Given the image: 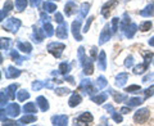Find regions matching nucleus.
Wrapping results in <instances>:
<instances>
[{"instance_id": "obj_1", "label": "nucleus", "mask_w": 154, "mask_h": 126, "mask_svg": "<svg viewBox=\"0 0 154 126\" xmlns=\"http://www.w3.org/2000/svg\"><path fill=\"white\" fill-rule=\"evenodd\" d=\"M21 26H22L21 19H18L16 17L9 18V19H7L5 22L3 21V23H2V27L4 28V30L9 31V32H13V33H16L19 30V27H21Z\"/></svg>"}, {"instance_id": "obj_2", "label": "nucleus", "mask_w": 154, "mask_h": 126, "mask_svg": "<svg viewBox=\"0 0 154 126\" xmlns=\"http://www.w3.org/2000/svg\"><path fill=\"white\" fill-rule=\"evenodd\" d=\"M64 49H66V45L63 44V43L54 41V43H50V44L48 45V52H49L51 55H54L55 58H59Z\"/></svg>"}, {"instance_id": "obj_3", "label": "nucleus", "mask_w": 154, "mask_h": 126, "mask_svg": "<svg viewBox=\"0 0 154 126\" xmlns=\"http://www.w3.org/2000/svg\"><path fill=\"white\" fill-rule=\"evenodd\" d=\"M148 118H149V109L148 108L139 109L134 115V121L136 124H144V122H146Z\"/></svg>"}, {"instance_id": "obj_4", "label": "nucleus", "mask_w": 154, "mask_h": 126, "mask_svg": "<svg viewBox=\"0 0 154 126\" xmlns=\"http://www.w3.org/2000/svg\"><path fill=\"white\" fill-rule=\"evenodd\" d=\"M112 33H114L113 30H112V25H105L104 28H103V31H102V33H100V37H99V45L105 44V43H107L109 39H110Z\"/></svg>"}, {"instance_id": "obj_5", "label": "nucleus", "mask_w": 154, "mask_h": 126, "mask_svg": "<svg viewBox=\"0 0 154 126\" xmlns=\"http://www.w3.org/2000/svg\"><path fill=\"white\" fill-rule=\"evenodd\" d=\"M2 111H4V109H2ZM4 112H5V115L9 116V117H17L19 115V112H21V107H19L17 103H11V104L7 106V108Z\"/></svg>"}, {"instance_id": "obj_6", "label": "nucleus", "mask_w": 154, "mask_h": 126, "mask_svg": "<svg viewBox=\"0 0 154 126\" xmlns=\"http://www.w3.org/2000/svg\"><path fill=\"white\" fill-rule=\"evenodd\" d=\"M51 124L57 126H64L68 124V116L66 115H55L51 117Z\"/></svg>"}, {"instance_id": "obj_7", "label": "nucleus", "mask_w": 154, "mask_h": 126, "mask_svg": "<svg viewBox=\"0 0 154 126\" xmlns=\"http://www.w3.org/2000/svg\"><path fill=\"white\" fill-rule=\"evenodd\" d=\"M94 121V117L93 115H91L90 112H84L82 115L79 116V118L76 120V125L77 124H84V125H90L91 122Z\"/></svg>"}, {"instance_id": "obj_8", "label": "nucleus", "mask_w": 154, "mask_h": 126, "mask_svg": "<svg viewBox=\"0 0 154 126\" xmlns=\"http://www.w3.org/2000/svg\"><path fill=\"white\" fill-rule=\"evenodd\" d=\"M55 35H57V37H59V39H67L68 37V26H67L66 22L60 23V25L57 27Z\"/></svg>"}, {"instance_id": "obj_9", "label": "nucleus", "mask_w": 154, "mask_h": 126, "mask_svg": "<svg viewBox=\"0 0 154 126\" xmlns=\"http://www.w3.org/2000/svg\"><path fill=\"white\" fill-rule=\"evenodd\" d=\"M81 19H77L72 23V33H73V37L76 39L77 41H81L82 40V36H81Z\"/></svg>"}, {"instance_id": "obj_10", "label": "nucleus", "mask_w": 154, "mask_h": 126, "mask_svg": "<svg viewBox=\"0 0 154 126\" xmlns=\"http://www.w3.org/2000/svg\"><path fill=\"white\" fill-rule=\"evenodd\" d=\"M80 89H81V90H84V93H86V94H93L96 88H94L93 84H91V81H90L89 79H88V80L85 79V80L81 81Z\"/></svg>"}, {"instance_id": "obj_11", "label": "nucleus", "mask_w": 154, "mask_h": 126, "mask_svg": "<svg viewBox=\"0 0 154 126\" xmlns=\"http://www.w3.org/2000/svg\"><path fill=\"white\" fill-rule=\"evenodd\" d=\"M118 2L117 0H109L108 3H105L103 8H102V14H103V17L104 18H108V16L110 14V9H112L114 5H117Z\"/></svg>"}, {"instance_id": "obj_12", "label": "nucleus", "mask_w": 154, "mask_h": 126, "mask_svg": "<svg viewBox=\"0 0 154 126\" xmlns=\"http://www.w3.org/2000/svg\"><path fill=\"white\" fill-rule=\"evenodd\" d=\"M104 108L107 109V111H109V113H110V116H112V118L114 120V122H117V124H121V122H122V120H123V118H122V116L119 115V113H118L117 111H116L110 104H105V106H104Z\"/></svg>"}, {"instance_id": "obj_13", "label": "nucleus", "mask_w": 154, "mask_h": 126, "mask_svg": "<svg viewBox=\"0 0 154 126\" xmlns=\"http://www.w3.org/2000/svg\"><path fill=\"white\" fill-rule=\"evenodd\" d=\"M94 61L93 58H86V61L84 63V72H85V75H93V72H94Z\"/></svg>"}, {"instance_id": "obj_14", "label": "nucleus", "mask_w": 154, "mask_h": 126, "mask_svg": "<svg viewBox=\"0 0 154 126\" xmlns=\"http://www.w3.org/2000/svg\"><path fill=\"white\" fill-rule=\"evenodd\" d=\"M33 41L37 43V44H40V43H42V40H44V37H45V32L44 30H40V28H37L35 27L33 28Z\"/></svg>"}, {"instance_id": "obj_15", "label": "nucleus", "mask_w": 154, "mask_h": 126, "mask_svg": "<svg viewBox=\"0 0 154 126\" xmlns=\"http://www.w3.org/2000/svg\"><path fill=\"white\" fill-rule=\"evenodd\" d=\"M19 75H21V71H19L18 68H16V67H13V66H9L7 68V71H5L7 79H16V77H18Z\"/></svg>"}, {"instance_id": "obj_16", "label": "nucleus", "mask_w": 154, "mask_h": 126, "mask_svg": "<svg viewBox=\"0 0 154 126\" xmlns=\"http://www.w3.org/2000/svg\"><path fill=\"white\" fill-rule=\"evenodd\" d=\"M36 120H37V117L33 113H27V115H25L23 117L18 121V124L19 125H26V124H32V122H36Z\"/></svg>"}, {"instance_id": "obj_17", "label": "nucleus", "mask_w": 154, "mask_h": 126, "mask_svg": "<svg viewBox=\"0 0 154 126\" xmlns=\"http://www.w3.org/2000/svg\"><path fill=\"white\" fill-rule=\"evenodd\" d=\"M127 80H128V75L127 74H125V72H122V74H118L117 77H116V86L121 88V86H123L125 84H126Z\"/></svg>"}, {"instance_id": "obj_18", "label": "nucleus", "mask_w": 154, "mask_h": 126, "mask_svg": "<svg viewBox=\"0 0 154 126\" xmlns=\"http://www.w3.org/2000/svg\"><path fill=\"white\" fill-rule=\"evenodd\" d=\"M12 9H13V3H12V2H7L5 4H4L3 9H2V13H0V19H2V21H4V19H5V17L8 16V13L11 12Z\"/></svg>"}, {"instance_id": "obj_19", "label": "nucleus", "mask_w": 154, "mask_h": 126, "mask_svg": "<svg viewBox=\"0 0 154 126\" xmlns=\"http://www.w3.org/2000/svg\"><path fill=\"white\" fill-rule=\"evenodd\" d=\"M36 103H37V106L40 107V109L42 111V112H46V111L49 109V103H48L45 96H38V98L36 99Z\"/></svg>"}, {"instance_id": "obj_20", "label": "nucleus", "mask_w": 154, "mask_h": 126, "mask_svg": "<svg viewBox=\"0 0 154 126\" xmlns=\"http://www.w3.org/2000/svg\"><path fill=\"white\" fill-rule=\"evenodd\" d=\"M148 67H149V62L144 61V63H140V65H137V66L134 67V74H136V75L144 74L145 71H148Z\"/></svg>"}, {"instance_id": "obj_21", "label": "nucleus", "mask_w": 154, "mask_h": 126, "mask_svg": "<svg viewBox=\"0 0 154 126\" xmlns=\"http://www.w3.org/2000/svg\"><path fill=\"white\" fill-rule=\"evenodd\" d=\"M81 100H82V98H81L80 94L72 93L71 98H69V100H68V104H69V107H76V106H79V104L81 103Z\"/></svg>"}, {"instance_id": "obj_22", "label": "nucleus", "mask_w": 154, "mask_h": 126, "mask_svg": "<svg viewBox=\"0 0 154 126\" xmlns=\"http://www.w3.org/2000/svg\"><path fill=\"white\" fill-rule=\"evenodd\" d=\"M64 12L67 14V17H69L75 12H77V5H76L73 2H68V3L66 4V7H64Z\"/></svg>"}, {"instance_id": "obj_23", "label": "nucleus", "mask_w": 154, "mask_h": 126, "mask_svg": "<svg viewBox=\"0 0 154 126\" xmlns=\"http://www.w3.org/2000/svg\"><path fill=\"white\" fill-rule=\"evenodd\" d=\"M18 50H21L23 53H27V54H30L31 50H32V45L30 44V43H23V41H18Z\"/></svg>"}, {"instance_id": "obj_24", "label": "nucleus", "mask_w": 154, "mask_h": 126, "mask_svg": "<svg viewBox=\"0 0 154 126\" xmlns=\"http://www.w3.org/2000/svg\"><path fill=\"white\" fill-rule=\"evenodd\" d=\"M136 31H137V25H136V23H131V25H130L126 28V31H125V35H126L127 39H132L134 35L136 33Z\"/></svg>"}, {"instance_id": "obj_25", "label": "nucleus", "mask_w": 154, "mask_h": 126, "mask_svg": "<svg viewBox=\"0 0 154 126\" xmlns=\"http://www.w3.org/2000/svg\"><path fill=\"white\" fill-rule=\"evenodd\" d=\"M17 88H18V85L17 84H12V85H9L7 89H4L5 90V93H7V95L9 96V99H16V90H17Z\"/></svg>"}, {"instance_id": "obj_26", "label": "nucleus", "mask_w": 154, "mask_h": 126, "mask_svg": "<svg viewBox=\"0 0 154 126\" xmlns=\"http://www.w3.org/2000/svg\"><path fill=\"white\" fill-rule=\"evenodd\" d=\"M89 11H90V4H89V3L81 4V7H80V14H79V19L85 18L86 16H88Z\"/></svg>"}, {"instance_id": "obj_27", "label": "nucleus", "mask_w": 154, "mask_h": 126, "mask_svg": "<svg viewBox=\"0 0 154 126\" xmlns=\"http://www.w3.org/2000/svg\"><path fill=\"white\" fill-rule=\"evenodd\" d=\"M98 65L99 68L102 71H105L107 68V61H105V52H100V54L98 57Z\"/></svg>"}, {"instance_id": "obj_28", "label": "nucleus", "mask_w": 154, "mask_h": 126, "mask_svg": "<svg viewBox=\"0 0 154 126\" xmlns=\"http://www.w3.org/2000/svg\"><path fill=\"white\" fill-rule=\"evenodd\" d=\"M105 86H107V80H105V77L104 76H99L98 79L95 80V88L98 90H102V89L105 88Z\"/></svg>"}, {"instance_id": "obj_29", "label": "nucleus", "mask_w": 154, "mask_h": 126, "mask_svg": "<svg viewBox=\"0 0 154 126\" xmlns=\"http://www.w3.org/2000/svg\"><path fill=\"white\" fill-rule=\"evenodd\" d=\"M153 14H154V5L153 4H149V5L145 7V9L140 11V16H143V17H150Z\"/></svg>"}, {"instance_id": "obj_30", "label": "nucleus", "mask_w": 154, "mask_h": 126, "mask_svg": "<svg viewBox=\"0 0 154 126\" xmlns=\"http://www.w3.org/2000/svg\"><path fill=\"white\" fill-rule=\"evenodd\" d=\"M107 98H108V94L107 93H102V94H99L96 96H93L91 100H93L94 103H96V104H103L104 102L107 100Z\"/></svg>"}, {"instance_id": "obj_31", "label": "nucleus", "mask_w": 154, "mask_h": 126, "mask_svg": "<svg viewBox=\"0 0 154 126\" xmlns=\"http://www.w3.org/2000/svg\"><path fill=\"white\" fill-rule=\"evenodd\" d=\"M42 30H44V32H45V36H46V37H51V36L55 33L54 28H53V26L50 25L49 22L44 23V27H42Z\"/></svg>"}, {"instance_id": "obj_32", "label": "nucleus", "mask_w": 154, "mask_h": 126, "mask_svg": "<svg viewBox=\"0 0 154 126\" xmlns=\"http://www.w3.org/2000/svg\"><path fill=\"white\" fill-rule=\"evenodd\" d=\"M23 111H25L26 113H36V112H37L36 104L32 103V102H28V103L25 104V107H23Z\"/></svg>"}, {"instance_id": "obj_33", "label": "nucleus", "mask_w": 154, "mask_h": 126, "mask_svg": "<svg viewBox=\"0 0 154 126\" xmlns=\"http://www.w3.org/2000/svg\"><path fill=\"white\" fill-rule=\"evenodd\" d=\"M131 18H130V16L128 14H126L125 13L123 14V18H122V23H121V31H126V28L131 25Z\"/></svg>"}, {"instance_id": "obj_34", "label": "nucleus", "mask_w": 154, "mask_h": 126, "mask_svg": "<svg viewBox=\"0 0 154 126\" xmlns=\"http://www.w3.org/2000/svg\"><path fill=\"white\" fill-rule=\"evenodd\" d=\"M110 91V94L113 95V98H114V100L117 102V103H122V102H125L127 99V96L125 95V94H119V93H116V91H113L112 89L109 90Z\"/></svg>"}, {"instance_id": "obj_35", "label": "nucleus", "mask_w": 154, "mask_h": 126, "mask_svg": "<svg viewBox=\"0 0 154 126\" xmlns=\"http://www.w3.org/2000/svg\"><path fill=\"white\" fill-rule=\"evenodd\" d=\"M11 57H12V59L17 63V65H22L23 61H25V58L19 55L17 50H12V52H11Z\"/></svg>"}, {"instance_id": "obj_36", "label": "nucleus", "mask_w": 154, "mask_h": 126, "mask_svg": "<svg viewBox=\"0 0 154 126\" xmlns=\"http://www.w3.org/2000/svg\"><path fill=\"white\" fill-rule=\"evenodd\" d=\"M69 71H71V65H69V63L62 62L59 65V74L67 75V74H69Z\"/></svg>"}, {"instance_id": "obj_37", "label": "nucleus", "mask_w": 154, "mask_h": 126, "mask_svg": "<svg viewBox=\"0 0 154 126\" xmlns=\"http://www.w3.org/2000/svg\"><path fill=\"white\" fill-rule=\"evenodd\" d=\"M30 98V93H28L27 90H19L18 93H17V99L19 100V102H25L26 99H28Z\"/></svg>"}, {"instance_id": "obj_38", "label": "nucleus", "mask_w": 154, "mask_h": 126, "mask_svg": "<svg viewBox=\"0 0 154 126\" xmlns=\"http://www.w3.org/2000/svg\"><path fill=\"white\" fill-rule=\"evenodd\" d=\"M42 8H44V11L48 12V13H53V12H55V11H57V5H55L54 3H50V2L44 3Z\"/></svg>"}, {"instance_id": "obj_39", "label": "nucleus", "mask_w": 154, "mask_h": 126, "mask_svg": "<svg viewBox=\"0 0 154 126\" xmlns=\"http://www.w3.org/2000/svg\"><path fill=\"white\" fill-rule=\"evenodd\" d=\"M143 100L141 98H139V96H135V98H131V99H128L126 103L127 106H130V107H135V106H140L143 103Z\"/></svg>"}, {"instance_id": "obj_40", "label": "nucleus", "mask_w": 154, "mask_h": 126, "mask_svg": "<svg viewBox=\"0 0 154 126\" xmlns=\"http://www.w3.org/2000/svg\"><path fill=\"white\" fill-rule=\"evenodd\" d=\"M11 43L12 40L8 37H2V40H0V46H2V50H8L9 46H11Z\"/></svg>"}, {"instance_id": "obj_41", "label": "nucleus", "mask_w": 154, "mask_h": 126, "mask_svg": "<svg viewBox=\"0 0 154 126\" xmlns=\"http://www.w3.org/2000/svg\"><path fill=\"white\" fill-rule=\"evenodd\" d=\"M27 7V0H16V9L18 12H23Z\"/></svg>"}, {"instance_id": "obj_42", "label": "nucleus", "mask_w": 154, "mask_h": 126, "mask_svg": "<svg viewBox=\"0 0 154 126\" xmlns=\"http://www.w3.org/2000/svg\"><path fill=\"white\" fill-rule=\"evenodd\" d=\"M77 54H79V62L81 66H84V63L86 61V57H85V49L82 46L79 48V50H77Z\"/></svg>"}, {"instance_id": "obj_43", "label": "nucleus", "mask_w": 154, "mask_h": 126, "mask_svg": "<svg viewBox=\"0 0 154 126\" xmlns=\"http://www.w3.org/2000/svg\"><path fill=\"white\" fill-rule=\"evenodd\" d=\"M42 88H45V81H33L32 82V89L33 90L38 91V90L42 89Z\"/></svg>"}, {"instance_id": "obj_44", "label": "nucleus", "mask_w": 154, "mask_h": 126, "mask_svg": "<svg viewBox=\"0 0 154 126\" xmlns=\"http://www.w3.org/2000/svg\"><path fill=\"white\" fill-rule=\"evenodd\" d=\"M9 98V96L7 95V93H5V90H2V93H0V106H2V109H4V104L7 103V99Z\"/></svg>"}, {"instance_id": "obj_45", "label": "nucleus", "mask_w": 154, "mask_h": 126, "mask_svg": "<svg viewBox=\"0 0 154 126\" xmlns=\"http://www.w3.org/2000/svg\"><path fill=\"white\" fill-rule=\"evenodd\" d=\"M154 94V85L152 86H149L148 89L144 90V99H148V98H150V96Z\"/></svg>"}, {"instance_id": "obj_46", "label": "nucleus", "mask_w": 154, "mask_h": 126, "mask_svg": "<svg viewBox=\"0 0 154 126\" xmlns=\"http://www.w3.org/2000/svg\"><path fill=\"white\" fill-rule=\"evenodd\" d=\"M140 90H141L140 85H131L125 89V91H127V93H137V91H140Z\"/></svg>"}, {"instance_id": "obj_47", "label": "nucleus", "mask_w": 154, "mask_h": 126, "mask_svg": "<svg viewBox=\"0 0 154 126\" xmlns=\"http://www.w3.org/2000/svg\"><path fill=\"white\" fill-rule=\"evenodd\" d=\"M69 93H71V90L67 89V88H57L55 89V94L57 95H67Z\"/></svg>"}, {"instance_id": "obj_48", "label": "nucleus", "mask_w": 154, "mask_h": 126, "mask_svg": "<svg viewBox=\"0 0 154 126\" xmlns=\"http://www.w3.org/2000/svg\"><path fill=\"white\" fill-rule=\"evenodd\" d=\"M152 28V22L150 21H146V22H143L141 25H140V30L143 32H145V31H149Z\"/></svg>"}, {"instance_id": "obj_49", "label": "nucleus", "mask_w": 154, "mask_h": 126, "mask_svg": "<svg viewBox=\"0 0 154 126\" xmlns=\"http://www.w3.org/2000/svg\"><path fill=\"white\" fill-rule=\"evenodd\" d=\"M125 66H126L127 68H131V67L134 66V57L132 55H128L126 58V61H125Z\"/></svg>"}, {"instance_id": "obj_50", "label": "nucleus", "mask_w": 154, "mask_h": 126, "mask_svg": "<svg viewBox=\"0 0 154 126\" xmlns=\"http://www.w3.org/2000/svg\"><path fill=\"white\" fill-rule=\"evenodd\" d=\"M118 22H119V18L118 17H116V18L112 19V30H113V32H116V31L118 30V28H117Z\"/></svg>"}, {"instance_id": "obj_51", "label": "nucleus", "mask_w": 154, "mask_h": 126, "mask_svg": "<svg viewBox=\"0 0 154 126\" xmlns=\"http://www.w3.org/2000/svg\"><path fill=\"white\" fill-rule=\"evenodd\" d=\"M55 21H57L58 23H59V25H60V23H63V22H64L63 16H62V14H60L59 12H57V13H55Z\"/></svg>"}, {"instance_id": "obj_52", "label": "nucleus", "mask_w": 154, "mask_h": 126, "mask_svg": "<svg viewBox=\"0 0 154 126\" xmlns=\"http://www.w3.org/2000/svg\"><path fill=\"white\" fill-rule=\"evenodd\" d=\"M93 17H89L88 18V23H86V25H85V28H84V31L85 32H88L89 31V28H90V25H91V22H93Z\"/></svg>"}, {"instance_id": "obj_53", "label": "nucleus", "mask_w": 154, "mask_h": 126, "mask_svg": "<svg viewBox=\"0 0 154 126\" xmlns=\"http://www.w3.org/2000/svg\"><path fill=\"white\" fill-rule=\"evenodd\" d=\"M40 3H41V0H30V4L32 8H37L40 5Z\"/></svg>"}, {"instance_id": "obj_54", "label": "nucleus", "mask_w": 154, "mask_h": 126, "mask_svg": "<svg viewBox=\"0 0 154 126\" xmlns=\"http://www.w3.org/2000/svg\"><path fill=\"white\" fill-rule=\"evenodd\" d=\"M49 16L48 14H45V13H41V22L42 23H46V22H49Z\"/></svg>"}, {"instance_id": "obj_55", "label": "nucleus", "mask_w": 154, "mask_h": 126, "mask_svg": "<svg viewBox=\"0 0 154 126\" xmlns=\"http://www.w3.org/2000/svg\"><path fill=\"white\" fill-rule=\"evenodd\" d=\"M154 79V74H150V75H146L145 77L143 79V82H149L150 80H153Z\"/></svg>"}, {"instance_id": "obj_56", "label": "nucleus", "mask_w": 154, "mask_h": 126, "mask_svg": "<svg viewBox=\"0 0 154 126\" xmlns=\"http://www.w3.org/2000/svg\"><path fill=\"white\" fill-rule=\"evenodd\" d=\"M131 107H130V106H127V107H123L122 109H121V113L122 115H127L128 112H131V109H130Z\"/></svg>"}, {"instance_id": "obj_57", "label": "nucleus", "mask_w": 154, "mask_h": 126, "mask_svg": "<svg viewBox=\"0 0 154 126\" xmlns=\"http://www.w3.org/2000/svg\"><path fill=\"white\" fill-rule=\"evenodd\" d=\"M91 58H93V59H98V58H96V48L95 46L91 49Z\"/></svg>"}, {"instance_id": "obj_58", "label": "nucleus", "mask_w": 154, "mask_h": 126, "mask_svg": "<svg viewBox=\"0 0 154 126\" xmlns=\"http://www.w3.org/2000/svg\"><path fill=\"white\" fill-rule=\"evenodd\" d=\"M149 45H150V46H154V36L152 37V39H149Z\"/></svg>"}, {"instance_id": "obj_59", "label": "nucleus", "mask_w": 154, "mask_h": 126, "mask_svg": "<svg viewBox=\"0 0 154 126\" xmlns=\"http://www.w3.org/2000/svg\"><path fill=\"white\" fill-rule=\"evenodd\" d=\"M153 65H154V61H153Z\"/></svg>"}]
</instances>
